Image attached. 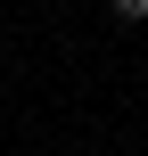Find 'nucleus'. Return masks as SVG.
<instances>
[{
  "instance_id": "obj_1",
  "label": "nucleus",
  "mask_w": 148,
  "mask_h": 156,
  "mask_svg": "<svg viewBox=\"0 0 148 156\" xmlns=\"http://www.w3.org/2000/svg\"><path fill=\"white\" fill-rule=\"evenodd\" d=\"M115 16H148V0H115Z\"/></svg>"
}]
</instances>
